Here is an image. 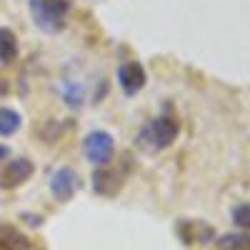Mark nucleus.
<instances>
[{
  "label": "nucleus",
  "instance_id": "nucleus-1",
  "mask_svg": "<svg viewBox=\"0 0 250 250\" xmlns=\"http://www.w3.org/2000/svg\"><path fill=\"white\" fill-rule=\"evenodd\" d=\"M28 10L38 30L55 35L68 25L70 0H28Z\"/></svg>",
  "mask_w": 250,
  "mask_h": 250
},
{
  "label": "nucleus",
  "instance_id": "nucleus-2",
  "mask_svg": "<svg viewBox=\"0 0 250 250\" xmlns=\"http://www.w3.org/2000/svg\"><path fill=\"white\" fill-rule=\"evenodd\" d=\"M178 133H180L178 120L173 115H160L138 133L135 143H138V148H145V150H165L175 143Z\"/></svg>",
  "mask_w": 250,
  "mask_h": 250
},
{
  "label": "nucleus",
  "instance_id": "nucleus-3",
  "mask_svg": "<svg viewBox=\"0 0 250 250\" xmlns=\"http://www.w3.org/2000/svg\"><path fill=\"white\" fill-rule=\"evenodd\" d=\"M83 150L93 165H108L115 153V138L108 130H93L83 140Z\"/></svg>",
  "mask_w": 250,
  "mask_h": 250
},
{
  "label": "nucleus",
  "instance_id": "nucleus-4",
  "mask_svg": "<svg viewBox=\"0 0 250 250\" xmlns=\"http://www.w3.org/2000/svg\"><path fill=\"white\" fill-rule=\"evenodd\" d=\"M83 188V180L78 175L75 168H70V165H62V168H58L53 175H50V193L58 203H68L75 198V193Z\"/></svg>",
  "mask_w": 250,
  "mask_h": 250
},
{
  "label": "nucleus",
  "instance_id": "nucleus-5",
  "mask_svg": "<svg viewBox=\"0 0 250 250\" xmlns=\"http://www.w3.org/2000/svg\"><path fill=\"white\" fill-rule=\"evenodd\" d=\"M33 173H35V165L30 158H13L0 168V188L3 190L20 188L23 183H28L33 178Z\"/></svg>",
  "mask_w": 250,
  "mask_h": 250
},
{
  "label": "nucleus",
  "instance_id": "nucleus-6",
  "mask_svg": "<svg viewBox=\"0 0 250 250\" xmlns=\"http://www.w3.org/2000/svg\"><path fill=\"white\" fill-rule=\"evenodd\" d=\"M145 80H148V75H145V68L140 65L138 60H128L123 62V65L118 68V85L125 95H135L145 88Z\"/></svg>",
  "mask_w": 250,
  "mask_h": 250
},
{
  "label": "nucleus",
  "instance_id": "nucleus-7",
  "mask_svg": "<svg viewBox=\"0 0 250 250\" xmlns=\"http://www.w3.org/2000/svg\"><path fill=\"white\" fill-rule=\"evenodd\" d=\"M120 188H123L120 173L113 170V168H108V165H100V168L93 173V190L100 198H115Z\"/></svg>",
  "mask_w": 250,
  "mask_h": 250
},
{
  "label": "nucleus",
  "instance_id": "nucleus-8",
  "mask_svg": "<svg viewBox=\"0 0 250 250\" xmlns=\"http://www.w3.org/2000/svg\"><path fill=\"white\" fill-rule=\"evenodd\" d=\"M178 230V238L185 243V245H193V243H210L215 238V230L205 223H198V220H180L175 225Z\"/></svg>",
  "mask_w": 250,
  "mask_h": 250
},
{
  "label": "nucleus",
  "instance_id": "nucleus-9",
  "mask_svg": "<svg viewBox=\"0 0 250 250\" xmlns=\"http://www.w3.org/2000/svg\"><path fill=\"white\" fill-rule=\"evenodd\" d=\"M0 250H33V240L15 225L0 223Z\"/></svg>",
  "mask_w": 250,
  "mask_h": 250
},
{
  "label": "nucleus",
  "instance_id": "nucleus-10",
  "mask_svg": "<svg viewBox=\"0 0 250 250\" xmlns=\"http://www.w3.org/2000/svg\"><path fill=\"white\" fill-rule=\"evenodd\" d=\"M60 95H62V103H65L70 110H80L83 105H85V85L78 83V80H65L62 83Z\"/></svg>",
  "mask_w": 250,
  "mask_h": 250
},
{
  "label": "nucleus",
  "instance_id": "nucleus-11",
  "mask_svg": "<svg viewBox=\"0 0 250 250\" xmlns=\"http://www.w3.org/2000/svg\"><path fill=\"white\" fill-rule=\"evenodd\" d=\"M20 125H23V115L8 105H0V138L15 135L20 130Z\"/></svg>",
  "mask_w": 250,
  "mask_h": 250
},
{
  "label": "nucleus",
  "instance_id": "nucleus-12",
  "mask_svg": "<svg viewBox=\"0 0 250 250\" xmlns=\"http://www.w3.org/2000/svg\"><path fill=\"white\" fill-rule=\"evenodd\" d=\"M18 58V38L10 28H0V62H13Z\"/></svg>",
  "mask_w": 250,
  "mask_h": 250
},
{
  "label": "nucleus",
  "instance_id": "nucleus-13",
  "mask_svg": "<svg viewBox=\"0 0 250 250\" xmlns=\"http://www.w3.org/2000/svg\"><path fill=\"white\" fill-rule=\"evenodd\" d=\"M218 250H250V233H225V235H220Z\"/></svg>",
  "mask_w": 250,
  "mask_h": 250
},
{
  "label": "nucleus",
  "instance_id": "nucleus-14",
  "mask_svg": "<svg viewBox=\"0 0 250 250\" xmlns=\"http://www.w3.org/2000/svg\"><path fill=\"white\" fill-rule=\"evenodd\" d=\"M233 223L240 228V230H250V203H240L230 210Z\"/></svg>",
  "mask_w": 250,
  "mask_h": 250
},
{
  "label": "nucleus",
  "instance_id": "nucleus-15",
  "mask_svg": "<svg viewBox=\"0 0 250 250\" xmlns=\"http://www.w3.org/2000/svg\"><path fill=\"white\" fill-rule=\"evenodd\" d=\"M8 155H10V148H8V145H3V143H0V163H3Z\"/></svg>",
  "mask_w": 250,
  "mask_h": 250
},
{
  "label": "nucleus",
  "instance_id": "nucleus-16",
  "mask_svg": "<svg viewBox=\"0 0 250 250\" xmlns=\"http://www.w3.org/2000/svg\"><path fill=\"white\" fill-rule=\"evenodd\" d=\"M5 93H8V83L0 80V95H5Z\"/></svg>",
  "mask_w": 250,
  "mask_h": 250
}]
</instances>
